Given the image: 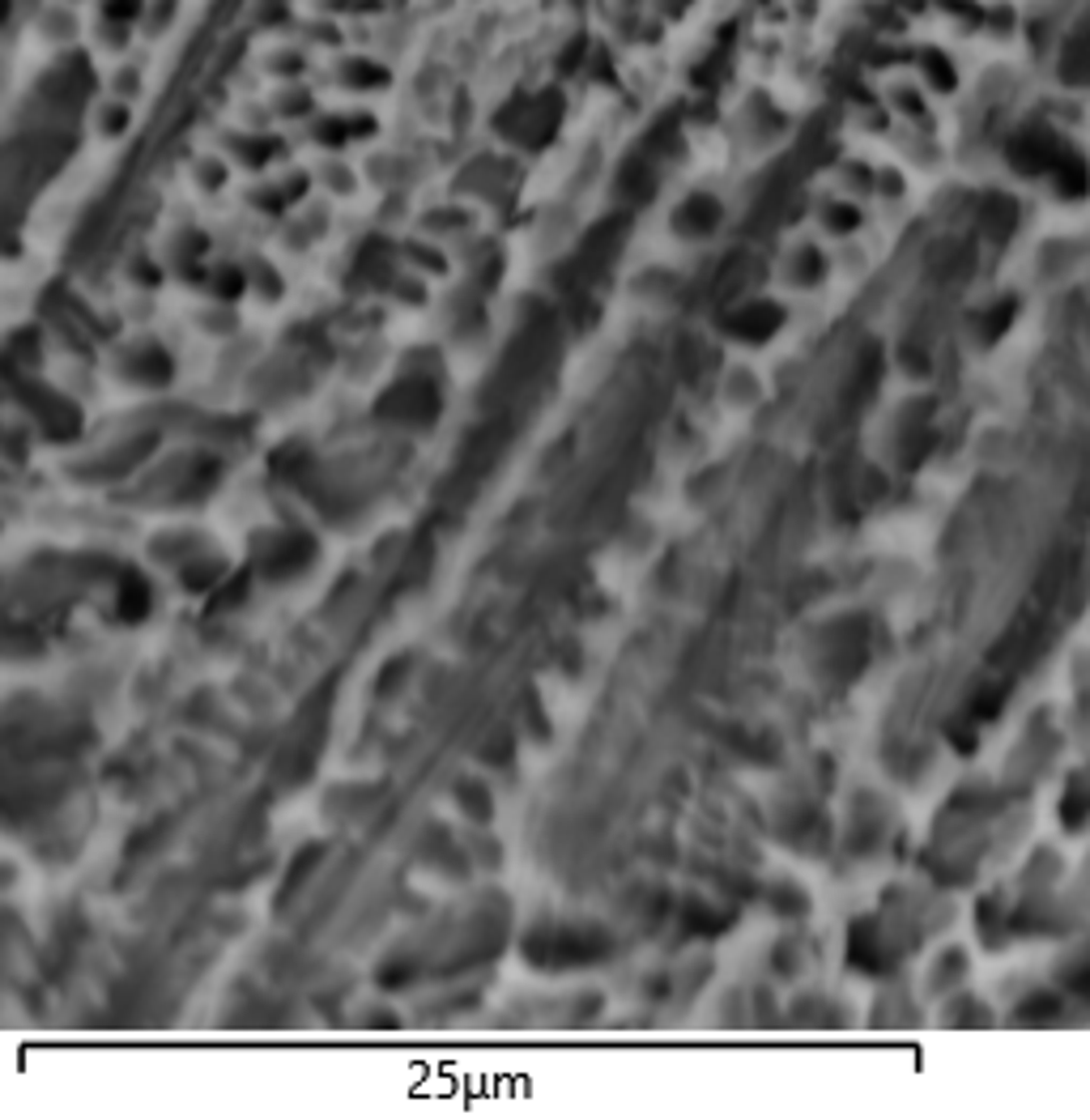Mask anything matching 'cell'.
<instances>
[{"instance_id":"7a4b0ae2","label":"cell","mask_w":1090,"mask_h":1120,"mask_svg":"<svg viewBox=\"0 0 1090 1120\" xmlns=\"http://www.w3.org/2000/svg\"><path fill=\"white\" fill-rule=\"evenodd\" d=\"M124 124H128L124 103H107V107H99V128H107V133H120Z\"/></svg>"},{"instance_id":"6da1fadb","label":"cell","mask_w":1090,"mask_h":1120,"mask_svg":"<svg viewBox=\"0 0 1090 1120\" xmlns=\"http://www.w3.org/2000/svg\"><path fill=\"white\" fill-rule=\"evenodd\" d=\"M716 222H720V205L712 197H691L678 210V218H673V227H678L682 235H703V231H712Z\"/></svg>"},{"instance_id":"3957f363","label":"cell","mask_w":1090,"mask_h":1120,"mask_svg":"<svg viewBox=\"0 0 1090 1120\" xmlns=\"http://www.w3.org/2000/svg\"><path fill=\"white\" fill-rule=\"evenodd\" d=\"M116 90L120 94H141V73L137 69H120L116 73Z\"/></svg>"}]
</instances>
